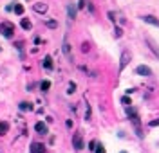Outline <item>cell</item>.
<instances>
[{
	"label": "cell",
	"mask_w": 159,
	"mask_h": 153,
	"mask_svg": "<svg viewBox=\"0 0 159 153\" xmlns=\"http://www.w3.org/2000/svg\"><path fill=\"white\" fill-rule=\"evenodd\" d=\"M63 52H65V54H71V47H69V43H63Z\"/></svg>",
	"instance_id": "obj_18"
},
{
	"label": "cell",
	"mask_w": 159,
	"mask_h": 153,
	"mask_svg": "<svg viewBox=\"0 0 159 153\" xmlns=\"http://www.w3.org/2000/svg\"><path fill=\"white\" fill-rule=\"evenodd\" d=\"M13 11H15L16 15H24V6H22V4H16V2H15V9H13Z\"/></svg>",
	"instance_id": "obj_13"
},
{
	"label": "cell",
	"mask_w": 159,
	"mask_h": 153,
	"mask_svg": "<svg viewBox=\"0 0 159 153\" xmlns=\"http://www.w3.org/2000/svg\"><path fill=\"white\" fill-rule=\"evenodd\" d=\"M94 153H105V148H103V144H96V148H94Z\"/></svg>",
	"instance_id": "obj_17"
},
{
	"label": "cell",
	"mask_w": 159,
	"mask_h": 153,
	"mask_svg": "<svg viewBox=\"0 0 159 153\" xmlns=\"http://www.w3.org/2000/svg\"><path fill=\"white\" fill-rule=\"evenodd\" d=\"M123 105H130V99L129 97H123Z\"/></svg>",
	"instance_id": "obj_21"
},
{
	"label": "cell",
	"mask_w": 159,
	"mask_h": 153,
	"mask_svg": "<svg viewBox=\"0 0 159 153\" xmlns=\"http://www.w3.org/2000/svg\"><path fill=\"white\" fill-rule=\"evenodd\" d=\"M18 106H20V110H33V105H31V103H27V101H24V103H20Z\"/></svg>",
	"instance_id": "obj_16"
},
{
	"label": "cell",
	"mask_w": 159,
	"mask_h": 153,
	"mask_svg": "<svg viewBox=\"0 0 159 153\" xmlns=\"http://www.w3.org/2000/svg\"><path fill=\"white\" fill-rule=\"evenodd\" d=\"M40 88H42V92H47V90L51 88V81H42V83H40Z\"/></svg>",
	"instance_id": "obj_14"
},
{
	"label": "cell",
	"mask_w": 159,
	"mask_h": 153,
	"mask_svg": "<svg viewBox=\"0 0 159 153\" xmlns=\"http://www.w3.org/2000/svg\"><path fill=\"white\" fill-rule=\"evenodd\" d=\"M44 68L52 70V59H51V56H45V59H44Z\"/></svg>",
	"instance_id": "obj_12"
},
{
	"label": "cell",
	"mask_w": 159,
	"mask_h": 153,
	"mask_svg": "<svg viewBox=\"0 0 159 153\" xmlns=\"http://www.w3.org/2000/svg\"><path fill=\"white\" fill-rule=\"evenodd\" d=\"M143 20H145L146 24H152V25L159 27V20H157V18H154V16H150V15H148V16H143Z\"/></svg>",
	"instance_id": "obj_8"
},
{
	"label": "cell",
	"mask_w": 159,
	"mask_h": 153,
	"mask_svg": "<svg viewBox=\"0 0 159 153\" xmlns=\"http://www.w3.org/2000/svg\"><path fill=\"white\" fill-rule=\"evenodd\" d=\"M146 43H148V45H150V49H152V50H154V52H155V56H157V59H159V49H157V45H155V43L152 42V40H150V38H146Z\"/></svg>",
	"instance_id": "obj_10"
},
{
	"label": "cell",
	"mask_w": 159,
	"mask_h": 153,
	"mask_svg": "<svg viewBox=\"0 0 159 153\" xmlns=\"http://www.w3.org/2000/svg\"><path fill=\"white\" fill-rule=\"evenodd\" d=\"M13 33H15V25L11 22H2V24H0V34H2V36L13 38Z\"/></svg>",
	"instance_id": "obj_1"
},
{
	"label": "cell",
	"mask_w": 159,
	"mask_h": 153,
	"mask_svg": "<svg viewBox=\"0 0 159 153\" xmlns=\"http://www.w3.org/2000/svg\"><path fill=\"white\" fill-rule=\"evenodd\" d=\"M7 130H9V124H7V122H0V135L7 133Z\"/></svg>",
	"instance_id": "obj_15"
},
{
	"label": "cell",
	"mask_w": 159,
	"mask_h": 153,
	"mask_svg": "<svg viewBox=\"0 0 159 153\" xmlns=\"http://www.w3.org/2000/svg\"><path fill=\"white\" fill-rule=\"evenodd\" d=\"M20 25H22V29H25V31H29L31 27H33V24H31V20H27V18H22V22H20Z\"/></svg>",
	"instance_id": "obj_11"
},
{
	"label": "cell",
	"mask_w": 159,
	"mask_h": 153,
	"mask_svg": "<svg viewBox=\"0 0 159 153\" xmlns=\"http://www.w3.org/2000/svg\"><path fill=\"white\" fill-rule=\"evenodd\" d=\"M121 153H125V151H121Z\"/></svg>",
	"instance_id": "obj_23"
},
{
	"label": "cell",
	"mask_w": 159,
	"mask_h": 153,
	"mask_svg": "<svg viewBox=\"0 0 159 153\" xmlns=\"http://www.w3.org/2000/svg\"><path fill=\"white\" fill-rule=\"evenodd\" d=\"M157 124H159V119H157V121H152V122H150V126H152V128H154V126H157Z\"/></svg>",
	"instance_id": "obj_22"
},
{
	"label": "cell",
	"mask_w": 159,
	"mask_h": 153,
	"mask_svg": "<svg viewBox=\"0 0 159 153\" xmlns=\"http://www.w3.org/2000/svg\"><path fill=\"white\" fill-rule=\"evenodd\" d=\"M136 72L139 74V76H152V70H150V67H146V65H139L136 68Z\"/></svg>",
	"instance_id": "obj_6"
},
{
	"label": "cell",
	"mask_w": 159,
	"mask_h": 153,
	"mask_svg": "<svg viewBox=\"0 0 159 153\" xmlns=\"http://www.w3.org/2000/svg\"><path fill=\"white\" fill-rule=\"evenodd\" d=\"M74 88H76V85H74V83H69V94H72V92H74Z\"/></svg>",
	"instance_id": "obj_20"
},
{
	"label": "cell",
	"mask_w": 159,
	"mask_h": 153,
	"mask_svg": "<svg viewBox=\"0 0 159 153\" xmlns=\"http://www.w3.org/2000/svg\"><path fill=\"white\" fill-rule=\"evenodd\" d=\"M132 54H130V50H125V52L121 54V63H119V70H123L126 65H129V61H130Z\"/></svg>",
	"instance_id": "obj_3"
},
{
	"label": "cell",
	"mask_w": 159,
	"mask_h": 153,
	"mask_svg": "<svg viewBox=\"0 0 159 153\" xmlns=\"http://www.w3.org/2000/svg\"><path fill=\"white\" fill-rule=\"evenodd\" d=\"M33 9H35L36 13H42V15H44V13H47L49 6H47V4H44V2H38V4H33Z\"/></svg>",
	"instance_id": "obj_7"
},
{
	"label": "cell",
	"mask_w": 159,
	"mask_h": 153,
	"mask_svg": "<svg viewBox=\"0 0 159 153\" xmlns=\"http://www.w3.org/2000/svg\"><path fill=\"white\" fill-rule=\"evenodd\" d=\"M31 153H47V150L42 142H33L31 144Z\"/></svg>",
	"instance_id": "obj_4"
},
{
	"label": "cell",
	"mask_w": 159,
	"mask_h": 153,
	"mask_svg": "<svg viewBox=\"0 0 159 153\" xmlns=\"http://www.w3.org/2000/svg\"><path fill=\"white\" fill-rule=\"evenodd\" d=\"M67 13H69V18H76V7H74L72 4H67Z\"/></svg>",
	"instance_id": "obj_9"
},
{
	"label": "cell",
	"mask_w": 159,
	"mask_h": 153,
	"mask_svg": "<svg viewBox=\"0 0 159 153\" xmlns=\"http://www.w3.org/2000/svg\"><path fill=\"white\" fill-rule=\"evenodd\" d=\"M35 130H36V133H40V135H45L47 133V124L44 121H38L36 124H35Z\"/></svg>",
	"instance_id": "obj_5"
},
{
	"label": "cell",
	"mask_w": 159,
	"mask_h": 153,
	"mask_svg": "<svg viewBox=\"0 0 159 153\" xmlns=\"http://www.w3.org/2000/svg\"><path fill=\"white\" fill-rule=\"evenodd\" d=\"M56 25H58V24L54 22V20H49V22H47V27H52V29H54Z\"/></svg>",
	"instance_id": "obj_19"
},
{
	"label": "cell",
	"mask_w": 159,
	"mask_h": 153,
	"mask_svg": "<svg viewBox=\"0 0 159 153\" xmlns=\"http://www.w3.org/2000/svg\"><path fill=\"white\" fill-rule=\"evenodd\" d=\"M72 146L76 148V150H83V148H85V142H83V137H81L80 133H74V137H72Z\"/></svg>",
	"instance_id": "obj_2"
}]
</instances>
